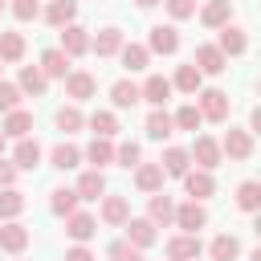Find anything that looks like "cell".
Wrapping results in <instances>:
<instances>
[{
  "mask_svg": "<svg viewBox=\"0 0 261 261\" xmlns=\"http://www.w3.org/2000/svg\"><path fill=\"white\" fill-rule=\"evenodd\" d=\"M98 216H102L106 224L122 228V224H126V216H130V200H126V196H102V208H98Z\"/></svg>",
  "mask_w": 261,
  "mask_h": 261,
  "instance_id": "obj_18",
  "label": "cell"
},
{
  "mask_svg": "<svg viewBox=\"0 0 261 261\" xmlns=\"http://www.w3.org/2000/svg\"><path fill=\"white\" fill-rule=\"evenodd\" d=\"M192 65H196L200 73L216 77V73H224V69H228V57H224L216 45H196V57H192Z\"/></svg>",
  "mask_w": 261,
  "mask_h": 261,
  "instance_id": "obj_8",
  "label": "cell"
},
{
  "mask_svg": "<svg viewBox=\"0 0 261 261\" xmlns=\"http://www.w3.org/2000/svg\"><path fill=\"white\" fill-rule=\"evenodd\" d=\"M192 98H196V110H200L204 122H224V118H228V94H224V90H216V86L204 90V86H200Z\"/></svg>",
  "mask_w": 261,
  "mask_h": 261,
  "instance_id": "obj_1",
  "label": "cell"
},
{
  "mask_svg": "<svg viewBox=\"0 0 261 261\" xmlns=\"http://www.w3.org/2000/svg\"><path fill=\"white\" fill-rule=\"evenodd\" d=\"M4 147H8V139H4V130H0V155H4Z\"/></svg>",
  "mask_w": 261,
  "mask_h": 261,
  "instance_id": "obj_52",
  "label": "cell"
},
{
  "mask_svg": "<svg viewBox=\"0 0 261 261\" xmlns=\"http://www.w3.org/2000/svg\"><path fill=\"white\" fill-rule=\"evenodd\" d=\"M82 159H86V163H94V167L102 171L106 163H114V143H110V139H98V135H94V143H90V147L82 151Z\"/></svg>",
  "mask_w": 261,
  "mask_h": 261,
  "instance_id": "obj_32",
  "label": "cell"
},
{
  "mask_svg": "<svg viewBox=\"0 0 261 261\" xmlns=\"http://www.w3.org/2000/svg\"><path fill=\"white\" fill-rule=\"evenodd\" d=\"M20 57H24V37L20 33H0V61L16 65Z\"/></svg>",
  "mask_w": 261,
  "mask_h": 261,
  "instance_id": "obj_40",
  "label": "cell"
},
{
  "mask_svg": "<svg viewBox=\"0 0 261 261\" xmlns=\"http://www.w3.org/2000/svg\"><path fill=\"white\" fill-rule=\"evenodd\" d=\"M163 179H167V175H163L159 163H135V188H139V192H147V196H151V192H163Z\"/></svg>",
  "mask_w": 261,
  "mask_h": 261,
  "instance_id": "obj_17",
  "label": "cell"
},
{
  "mask_svg": "<svg viewBox=\"0 0 261 261\" xmlns=\"http://www.w3.org/2000/svg\"><path fill=\"white\" fill-rule=\"evenodd\" d=\"M188 159L196 163V167H204V171H212V167H220V143L212 139V135H196V143H192V151H188Z\"/></svg>",
  "mask_w": 261,
  "mask_h": 261,
  "instance_id": "obj_5",
  "label": "cell"
},
{
  "mask_svg": "<svg viewBox=\"0 0 261 261\" xmlns=\"http://www.w3.org/2000/svg\"><path fill=\"white\" fill-rule=\"evenodd\" d=\"M192 261H196V257H192Z\"/></svg>",
  "mask_w": 261,
  "mask_h": 261,
  "instance_id": "obj_55",
  "label": "cell"
},
{
  "mask_svg": "<svg viewBox=\"0 0 261 261\" xmlns=\"http://www.w3.org/2000/svg\"><path fill=\"white\" fill-rule=\"evenodd\" d=\"M122 228H126V241H130V245H139V249H151V245H155V237H159V232H155L159 224H151L147 216H126V224H122Z\"/></svg>",
  "mask_w": 261,
  "mask_h": 261,
  "instance_id": "obj_11",
  "label": "cell"
},
{
  "mask_svg": "<svg viewBox=\"0 0 261 261\" xmlns=\"http://www.w3.org/2000/svg\"><path fill=\"white\" fill-rule=\"evenodd\" d=\"M69 61H73L69 53L45 49V53H41V73H45V77H65V73H69Z\"/></svg>",
  "mask_w": 261,
  "mask_h": 261,
  "instance_id": "obj_27",
  "label": "cell"
},
{
  "mask_svg": "<svg viewBox=\"0 0 261 261\" xmlns=\"http://www.w3.org/2000/svg\"><path fill=\"white\" fill-rule=\"evenodd\" d=\"M208 257H212V261H237V257H241V241L228 237V232H220V237H212Z\"/></svg>",
  "mask_w": 261,
  "mask_h": 261,
  "instance_id": "obj_34",
  "label": "cell"
},
{
  "mask_svg": "<svg viewBox=\"0 0 261 261\" xmlns=\"http://www.w3.org/2000/svg\"><path fill=\"white\" fill-rule=\"evenodd\" d=\"M77 204H82V200H77L73 188H53V192H49V212H53V216H69V212H77Z\"/></svg>",
  "mask_w": 261,
  "mask_h": 261,
  "instance_id": "obj_33",
  "label": "cell"
},
{
  "mask_svg": "<svg viewBox=\"0 0 261 261\" xmlns=\"http://www.w3.org/2000/svg\"><path fill=\"white\" fill-rule=\"evenodd\" d=\"M90 49H94L98 57H114V53L122 49V29H114V24L98 29V33L90 37Z\"/></svg>",
  "mask_w": 261,
  "mask_h": 261,
  "instance_id": "obj_15",
  "label": "cell"
},
{
  "mask_svg": "<svg viewBox=\"0 0 261 261\" xmlns=\"http://www.w3.org/2000/svg\"><path fill=\"white\" fill-rule=\"evenodd\" d=\"M237 208H241V212H257V208H261V184H257V179H245V184L237 188Z\"/></svg>",
  "mask_w": 261,
  "mask_h": 261,
  "instance_id": "obj_39",
  "label": "cell"
},
{
  "mask_svg": "<svg viewBox=\"0 0 261 261\" xmlns=\"http://www.w3.org/2000/svg\"><path fill=\"white\" fill-rule=\"evenodd\" d=\"M147 49L171 57V53L179 49V29H175V24H151V33H147Z\"/></svg>",
  "mask_w": 261,
  "mask_h": 261,
  "instance_id": "obj_6",
  "label": "cell"
},
{
  "mask_svg": "<svg viewBox=\"0 0 261 261\" xmlns=\"http://www.w3.org/2000/svg\"><path fill=\"white\" fill-rule=\"evenodd\" d=\"M106 253H110V261H143V249H139V245H130L126 237H122V241H110V249H106Z\"/></svg>",
  "mask_w": 261,
  "mask_h": 261,
  "instance_id": "obj_42",
  "label": "cell"
},
{
  "mask_svg": "<svg viewBox=\"0 0 261 261\" xmlns=\"http://www.w3.org/2000/svg\"><path fill=\"white\" fill-rule=\"evenodd\" d=\"M216 33H220L216 49H220L224 57H241V53L249 49V37H245V29H241V24H232V20H228V24H220Z\"/></svg>",
  "mask_w": 261,
  "mask_h": 261,
  "instance_id": "obj_7",
  "label": "cell"
},
{
  "mask_svg": "<svg viewBox=\"0 0 261 261\" xmlns=\"http://www.w3.org/2000/svg\"><path fill=\"white\" fill-rule=\"evenodd\" d=\"M163 8L171 12V20H188V16H196V0H163Z\"/></svg>",
  "mask_w": 261,
  "mask_h": 261,
  "instance_id": "obj_46",
  "label": "cell"
},
{
  "mask_svg": "<svg viewBox=\"0 0 261 261\" xmlns=\"http://www.w3.org/2000/svg\"><path fill=\"white\" fill-rule=\"evenodd\" d=\"M8 8H12L16 20H37V16H41V4H37V0H12Z\"/></svg>",
  "mask_w": 261,
  "mask_h": 261,
  "instance_id": "obj_45",
  "label": "cell"
},
{
  "mask_svg": "<svg viewBox=\"0 0 261 261\" xmlns=\"http://www.w3.org/2000/svg\"><path fill=\"white\" fill-rule=\"evenodd\" d=\"M29 249V228L20 220H4L0 224V253H24Z\"/></svg>",
  "mask_w": 261,
  "mask_h": 261,
  "instance_id": "obj_13",
  "label": "cell"
},
{
  "mask_svg": "<svg viewBox=\"0 0 261 261\" xmlns=\"http://www.w3.org/2000/svg\"><path fill=\"white\" fill-rule=\"evenodd\" d=\"M114 163H118V167H135V163H143L139 143H130V139H126V143H118V147H114Z\"/></svg>",
  "mask_w": 261,
  "mask_h": 261,
  "instance_id": "obj_43",
  "label": "cell"
},
{
  "mask_svg": "<svg viewBox=\"0 0 261 261\" xmlns=\"http://www.w3.org/2000/svg\"><path fill=\"white\" fill-rule=\"evenodd\" d=\"M249 135H261V110L249 114Z\"/></svg>",
  "mask_w": 261,
  "mask_h": 261,
  "instance_id": "obj_49",
  "label": "cell"
},
{
  "mask_svg": "<svg viewBox=\"0 0 261 261\" xmlns=\"http://www.w3.org/2000/svg\"><path fill=\"white\" fill-rule=\"evenodd\" d=\"M20 86H12V82H0V114H8V110H16L20 106Z\"/></svg>",
  "mask_w": 261,
  "mask_h": 261,
  "instance_id": "obj_44",
  "label": "cell"
},
{
  "mask_svg": "<svg viewBox=\"0 0 261 261\" xmlns=\"http://www.w3.org/2000/svg\"><path fill=\"white\" fill-rule=\"evenodd\" d=\"M61 82H65V98H73V102H86L98 94V77L90 69H69Z\"/></svg>",
  "mask_w": 261,
  "mask_h": 261,
  "instance_id": "obj_3",
  "label": "cell"
},
{
  "mask_svg": "<svg viewBox=\"0 0 261 261\" xmlns=\"http://www.w3.org/2000/svg\"><path fill=\"white\" fill-rule=\"evenodd\" d=\"M159 167H163V175H175V179H179V175L192 167V159H188V151H184V147H167V151H163V159H159Z\"/></svg>",
  "mask_w": 261,
  "mask_h": 261,
  "instance_id": "obj_36",
  "label": "cell"
},
{
  "mask_svg": "<svg viewBox=\"0 0 261 261\" xmlns=\"http://www.w3.org/2000/svg\"><path fill=\"white\" fill-rule=\"evenodd\" d=\"M49 163H53L57 171H73V167L82 163V151H77L73 143H57V147L49 151Z\"/></svg>",
  "mask_w": 261,
  "mask_h": 261,
  "instance_id": "obj_35",
  "label": "cell"
},
{
  "mask_svg": "<svg viewBox=\"0 0 261 261\" xmlns=\"http://www.w3.org/2000/svg\"><path fill=\"white\" fill-rule=\"evenodd\" d=\"M86 126H90L98 139H114V135H118V114H114V110H94V114L86 118Z\"/></svg>",
  "mask_w": 261,
  "mask_h": 261,
  "instance_id": "obj_31",
  "label": "cell"
},
{
  "mask_svg": "<svg viewBox=\"0 0 261 261\" xmlns=\"http://www.w3.org/2000/svg\"><path fill=\"white\" fill-rule=\"evenodd\" d=\"M16 86H20V94H45V86H49V77L41 73V65H20V77H16Z\"/></svg>",
  "mask_w": 261,
  "mask_h": 261,
  "instance_id": "obj_29",
  "label": "cell"
},
{
  "mask_svg": "<svg viewBox=\"0 0 261 261\" xmlns=\"http://www.w3.org/2000/svg\"><path fill=\"white\" fill-rule=\"evenodd\" d=\"M171 224H175V228H184V232H200V228L208 224V208H204V200L175 204V216H171Z\"/></svg>",
  "mask_w": 261,
  "mask_h": 261,
  "instance_id": "obj_2",
  "label": "cell"
},
{
  "mask_svg": "<svg viewBox=\"0 0 261 261\" xmlns=\"http://www.w3.org/2000/svg\"><path fill=\"white\" fill-rule=\"evenodd\" d=\"M232 20V0H208L204 8H200V24L204 29H220V24H228Z\"/></svg>",
  "mask_w": 261,
  "mask_h": 261,
  "instance_id": "obj_23",
  "label": "cell"
},
{
  "mask_svg": "<svg viewBox=\"0 0 261 261\" xmlns=\"http://www.w3.org/2000/svg\"><path fill=\"white\" fill-rule=\"evenodd\" d=\"M171 135H175V122H171V114H167L163 106H151V114H147V139L163 143V139H171Z\"/></svg>",
  "mask_w": 261,
  "mask_h": 261,
  "instance_id": "obj_21",
  "label": "cell"
},
{
  "mask_svg": "<svg viewBox=\"0 0 261 261\" xmlns=\"http://www.w3.org/2000/svg\"><path fill=\"white\" fill-rule=\"evenodd\" d=\"M65 261H94V253L86 245H73V249H65Z\"/></svg>",
  "mask_w": 261,
  "mask_h": 261,
  "instance_id": "obj_48",
  "label": "cell"
},
{
  "mask_svg": "<svg viewBox=\"0 0 261 261\" xmlns=\"http://www.w3.org/2000/svg\"><path fill=\"white\" fill-rule=\"evenodd\" d=\"M4 8H8V4H4V0H0V12H4Z\"/></svg>",
  "mask_w": 261,
  "mask_h": 261,
  "instance_id": "obj_53",
  "label": "cell"
},
{
  "mask_svg": "<svg viewBox=\"0 0 261 261\" xmlns=\"http://www.w3.org/2000/svg\"><path fill=\"white\" fill-rule=\"evenodd\" d=\"M135 4H139V8H155L159 0H135Z\"/></svg>",
  "mask_w": 261,
  "mask_h": 261,
  "instance_id": "obj_50",
  "label": "cell"
},
{
  "mask_svg": "<svg viewBox=\"0 0 261 261\" xmlns=\"http://www.w3.org/2000/svg\"><path fill=\"white\" fill-rule=\"evenodd\" d=\"M20 212H24V192L0 188V220H16Z\"/></svg>",
  "mask_w": 261,
  "mask_h": 261,
  "instance_id": "obj_38",
  "label": "cell"
},
{
  "mask_svg": "<svg viewBox=\"0 0 261 261\" xmlns=\"http://www.w3.org/2000/svg\"><path fill=\"white\" fill-rule=\"evenodd\" d=\"M179 179H184V192H188L192 200H208V196L216 192V179H212V171H204V167H196V171L188 167Z\"/></svg>",
  "mask_w": 261,
  "mask_h": 261,
  "instance_id": "obj_9",
  "label": "cell"
},
{
  "mask_svg": "<svg viewBox=\"0 0 261 261\" xmlns=\"http://www.w3.org/2000/svg\"><path fill=\"white\" fill-rule=\"evenodd\" d=\"M61 53H69V57H82L86 49H90V33L82 29V24H65L61 29V45H57Z\"/></svg>",
  "mask_w": 261,
  "mask_h": 261,
  "instance_id": "obj_20",
  "label": "cell"
},
{
  "mask_svg": "<svg viewBox=\"0 0 261 261\" xmlns=\"http://www.w3.org/2000/svg\"><path fill=\"white\" fill-rule=\"evenodd\" d=\"M12 167H16V171H33V167H41V143H37V139H16Z\"/></svg>",
  "mask_w": 261,
  "mask_h": 261,
  "instance_id": "obj_16",
  "label": "cell"
},
{
  "mask_svg": "<svg viewBox=\"0 0 261 261\" xmlns=\"http://www.w3.org/2000/svg\"><path fill=\"white\" fill-rule=\"evenodd\" d=\"M171 216H175V200H171L167 192H151V200H147V220H151V224H171Z\"/></svg>",
  "mask_w": 261,
  "mask_h": 261,
  "instance_id": "obj_22",
  "label": "cell"
},
{
  "mask_svg": "<svg viewBox=\"0 0 261 261\" xmlns=\"http://www.w3.org/2000/svg\"><path fill=\"white\" fill-rule=\"evenodd\" d=\"M0 69H4V61H0Z\"/></svg>",
  "mask_w": 261,
  "mask_h": 261,
  "instance_id": "obj_54",
  "label": "cell"
},
{
  "mask_svg": "<svg viewBox=\"0 0 261 261\" xmlns=\"http://www.w3.org/2000/svg\"><path fill=\"white\" fill-rule=\"evenodd\" d=\"M118 57H122V65L130 69V73H143L147 65H151V49L147 45H139V41H122V49H118Z\"/></svg>",
  "mask_w": 261,
  "mask_h": 261,
  "instance_id": "obj_24",
  "label": "cell"
},
{
  "mask_svg": "<svg viewBox=\"0 0 261 261\" xmlns=\"http://www.w3.org/2000/svg\"><path fill=\"white\" fill-rule=\"evenodd\" d=\"M167 98H171V77H163V73H151V77L139 86V102L167 106Z\"/></svg>",
  "mask_w": 261,
  "mask_h": 261,
  "instance_id": "obj_10",
  "label": "cell"
},
{
  "mask_svg": "<svg viewBox=\"0 0 261 261\" xmlns=\"http://www.w3.org/2000/svg\"><path fill=\"white\" fill-rule=\"evenodd\" d=\"M12 184H16V167L0 155V188H12Z\"/></svg>",
  "mask_w": 261,
  "mask_h": 261,
  "instance_id": "obj_47",
  "label": "cell"
},
{
  "mask_svg": "<svg viewBox=\"0 0 261 261\" xmlns=\"http://www.w3.org/2000/svg\"><path fill=\"white\" fill-rule=\"evenodd\" d=\"M73 192H77V200H86V204H90V200H102V196H106V175H102L98 167H90V171L77 175V188H73Z\"/></svg>",
  "mask_w": 261,
  "mask_h": 261,
  "instance_id": "obj_14",
  "label": "cell"
},
{
  "mask_svg": "<svg viewBox=\"0 0 261 261\" xmlns=\"http://www.w3.org/2000/svg\"><path fill=\"white\" fill-rule=\"evenodd\" d=\"M65 232H69V241L86 245V241L98 232V220H94L90 212H69V216H65Z\"/></svg>",
  "mask_w": 261,
  "mask_h": 261,
  "instance_id": "obj_19",
  "label": "cell"
},
{
  "mask_svg": "<svg viewBox=\"0 0 261 261\" xmlns=\"http://www.w3.org/2000/svg\"><path fill=\"white\" fill-rule=\"evenodd\" d=\"M200 232H179V237H171L167 241V261H192V257H200Z\"/></svg>",
  "mask_w": 261,
  "mask_h": 261,
  "instance_id": "obj_12",
  "label": "cell"
},
{
  "mask_svg": "<svg viewBox=\"0 0 261 261\" xmlns=\"http://www.w3.org/2000/svg\"><path fill=\"white\" fill-rule=\"evenodd\" d=\"M200 86H204V73H200L192 61H188V65H179V69H175V77H171V90H179V94H196Z\"/></svg>",
  "mask_w": 261,
  "mask_h": 261,
  "instance_id": "obj_28",
  "label": "cell"
},
{
  "mask_svg": "<svg viewBox=\"0 0 261 261\" xmlns=\"http://www.w3.org/2000/svg\"><path fill=\"white\" fill-rule=\"evenodd\" d=\"M171 122H175V130H192V135H196L204 118H200V110H196V106L188 102V106H179V110L171 114Z\"/></svg>",
  "mask_w": 261,
  "mask_h": 261,
  "instance_id": "obj_41",
  "label": "cell"
},
{
  "mask_svg": "<svg viewBox=\"0 0 261 261\" xmlns=\"http://www.w3.org/2000/svg\"><path fill=\"white\" fill-rule=\"evenodd\" d=\"M249 261H261V249H253V253H249Z\"/></svg>",
  "mask_w": 261,
  "mask_h": 261,
  "instance_id": "obj_51",
  "label": "cell"
},
{
  "mask_svg": "<svg viewBox=\"0 0 261 261\" xmlns=\"http://www.w3.org/2000/svg\"><path fill=\"white\" fill-rule=\"evenodd\" d=\"M110 102H114V110H130V106L139 102V86H135L130 77H118V82L110 86Z\"/></svg>",
  "mask_w": 261,
  "mask_h": 261,
  "instance_id": "obj_30",
  "label": "cell"
},
{
  "mask_svg": "<svg viewBox=\"0 0 261 261\" xmlns=\"http://www.w3.org/2000/svg\"><path fill=\"white\" fill-rule=\"evenodd\" d=\"M53 122H57V130L73 135V130H82V126H86V114L77 110V102H69V106H61V110L53 114Z\"/></svg>",
  "mask_w": 261,
  "mask_h": 261,
  "instance_id": "obj_37",
  "label": "cell"
},
{
  "mask_svg": "<svg viewBox=\"0 0 261 261\" xmlns=\"http://www.w3.org/2000/svg\"><path fill=\"white\" fill-rule=\"evenodd\" d=\"M0 130H4V139H29V130H33V114L16 106V110L4 114V126H0Z\"/></svg>",
  "mask_w": 261,
  "mask_h": 261,
  "instance_id": "obj_25",
  "label": "cell"
},
{
  "mask_svg": "<svg viewBox=\"0 0 261 261\" xmlns=\"http://www.w3.org/2000/svg\"><path fill=\"white\" fill-rule=\"evenodd\" d=\"M53 29H65V24H73V16H77V0H49V8L41 12Z\"/></svg>",
  "mask_w": 261,
  "mask_h": 261,
  "instance_id": "obj_26",
  "label": "cell"
},
{
  "mask_svg": "<svg viewBox=\"0 0 261 261\" xmlns=\"http://www.w3.org/2000/svg\"><path fill=\"white\" fill-rule=\"evenodd\" d=\"M220 155H228V159L245 163V159L253 155V135H249V130H241V126H228V130H224V139H220Z\"/></svg>",
  "mask_w": 261,
  "mask_h": 261,
  "instance_id": "obj_4",
  "label": "cell"
}]
</instances>
